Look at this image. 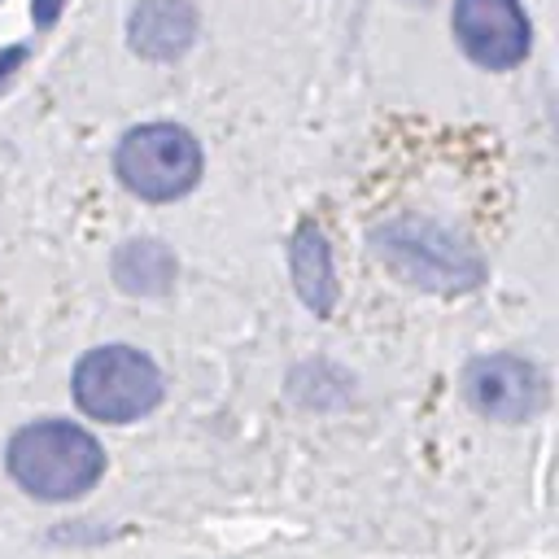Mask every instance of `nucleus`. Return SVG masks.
Instances as JSON below:
<instances>
[{
    "instance_id": "f257e3e1",
    "label": "nucleus",
    "mask_w": 559,
    "mask_h": 559,
    "mask_svg": "<svg viewBox=\"0 0 559 559\" xmlns=\"http://www.w3.org/2000/svg\"><path fill=\"white\" fill-rule=\"evenodd\" d=\"M4 459H9V476L44 502L79 498L105 472L100 441L70 419H35L17 428Z\"/></svg>"
},
{
    "instance_id": "f03ea898",
    "label": "nucleus",
    "mask_w": 559,
    "mask_h": 559,
    "mask_svg": "<svg viewBox=\"0 0 559 559\" xmlns=\"http://www.w3.org/2000/svg\"><path fill=\"white\" fill-rule=\"evenodd\" d=\"M371 249L397 280L428 293H467L485 284V258L432 218H389L371 231Z\"/></svg>"
},
{
    "instance_id": "7ed1b4c3",
    "label": "nucleus",
    "mask_w": 559,
    "mask_h": 559,
    "mask_svg": "<svg viewBox=\"0 0 559 559\" xmlns=\"http://www.w3.org/2000/svg\"><path fill=\"white\" fill-rule=\"evenodd\" d=\"M70 389L83 415L105 424H131L162 402V371L148 354L131 345H100L79 358Z\"/></svg>"
},
{
    "instance_id": "20e7f679",
    "label": "nucleus",
    "mask_w": 559,
    "mask_h": 559,
    "mask_svg": "<svg viewBox=\"0 0 559 559\" xmlns=\"http://www.w3.org/2000/svg\"><path fill=\"white\" fill-rule=\"evenodd\" d=\"M118 179L140 201H175L197 188L201 179V144L188 127L175 122H148L122 135L118 144Z\"/></svg>"
},
{
    "instance_id": "39448f33",
    "label": "nucleus",
    "mask_w": 559,
    "mask_h": 559,
    "mask_svg": "<svg viewBox=\"0 0 559 559\" xmlns=\"http://www.w3.org/2000/svg\"><path fill=\"white\" fill-rule=\"evenodd\" d=\"M454 35L485 70H507L528 57V17L520 0H454Z\"/></svg>"
},
{
    "instance_id": "423d86ee",
    "label": "nucleus",
    "mask_w": 559,
    "mask_h": 559,
    "mask_svg": "<svg viewBox=\"0 0 559 559\" xmlns=\"http://www.w3.org/2000/svg\"><path fill=\"white\" fill-rule=\"evenodd\" d=\"M463 393L467 402L502 424H520L537 411L542 402V380L533 371V362L515 358V354H485L472 358L463 371Z\"/></svg>"
},
{
    "instance_id": "0eeeda50",
    "label": "nucleus",
    "mask_w": 559,
    "mask_h": 559,
    "mask_svg": "<svg viewBox=\"0 0 559 559\" xmlns=\"http://www.w3.org/2000/svg\"><path fill=\"white\" fill-rule=\"evenodd\" d=\"M131 48L153 61L179 57L197 35V13L188 0H140L131 13Z\"/></svg>"
},
{
    "instance_id": "6e6552de",
    "label": "nucleus",
    "mask_w": 559,
    "mask_h": 559,
    "mask_svg": "<svg viewBox=\"0 0 559 559\" xmlns=\"http://www.w3.org/2000/svg\"><path fill=\"white\" fill-rule=\"evenodd\" d=\"M288 271H293V284L301 293V301L328 319L332 306H336V271H332V249L323 240V231L314 223H301L293 245H288Z\"/></svg>"
},
{
    "instance_id": "1a4fd4ad",
    "label": "nucleus",
    "mask_w": 559,
    "mask_h": 559,
    "mask_svg": "<svg viewBox=\"0 0 559 559\" xmlns=\"http://www.w3.org/2000/svg\"><path fill=\"white\" fill-rule=\"evenodd\" d=\"M114 280L122 293H144V297L166 293L175 280V258L157 240H131L114 253Z\"/></svg>"
},
{
    "instance_id": "9d476101",
    "label": "nucleus",
    "mask_w": 559,
    "mask_h": 559,
    "mask_svg": "<svg viewBox=\"0 0 559 559\" xmlns=\"http://www.w3.org/2000/svg\"><path fill=\"white\" fill-rule=\"evenodd\" d=\"M61 4H66V0H35V4H31L35 26H52V22H57V13H61Z\"/></svg>"
},
{
    "instance_id": "9b49d317",
    "label": "nucleus",
    "mask_w": 559,
    "mask_h": 559,
    "mask_svg": "<svg viewBox=\"0 0 559 559\" xmlns=\"http://www.w3.org/2000/svg\"><path fill=\"white\" fill-rule=\"evenodd\" d=\"M22 61H26V48H22V44H17V48H4V57H0V83H4V79L13 74V66H22Z\"/></svg>"
}]
</instances>
